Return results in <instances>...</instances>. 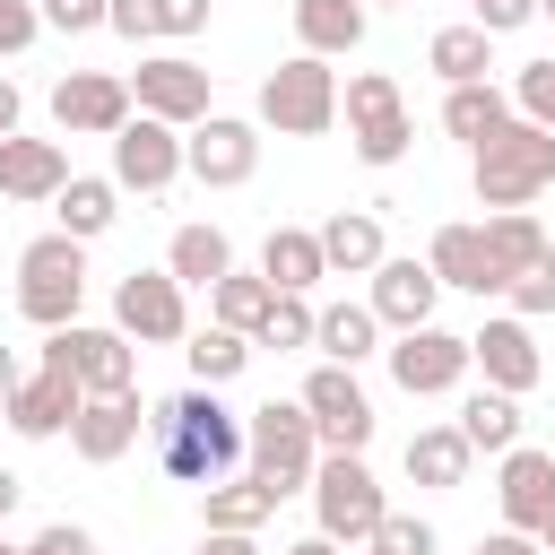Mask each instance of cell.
<instances>
[{
	"instance_id": "cell-31",
	"label": "cell",
	"mask_w": 555,
	"mask_h": 555,
	"mask_svg": "<svg viewBox=\"0 0 555 555\" xmlns=\"http://www.w3.org/2000/svg\"><path fill=\"white\" fill-rule=\"evenodd\" d=\"M486 243H494V260H503V286L529 269V260H546L555 243H546V225H538V208H494L486 217Z\"/></svg>"
},
{
	"instance_id": "cell-14",
	"label": "cell",
	"mask_w": 555,
	"mask_h": 555,
	"mask_svg": "<svg viewBox=\"0 0 555 555\" xmlns=\"http://www.w3.org/2000/svg\"><path fill=\"white\" fill-rule=\"evenodd\" d=\"M130 104L156 113V121H173V130H191V121H208V69L182 61V52H156V61H139Z\"/></svg>"
},
{
	"instance_id": "cell-40",
	"label": "cell",
	"mask_w": 555,
	"mask_h": 555,
	"mask_svg": "<svg viewBox=\"0 0 555 555\" xmlns=\"http://www.w3.org/2000/svg\"><path fill=\"white\" fill-rule=\"evenodd\" d=\"M364 546H373V555H434V529H425L416 512H382Z\"/></svg>"
},
{
	"instance_id": "cell-22",
	"label": "cell",
	"mask_w": 555,
	"mask_h": 555,
	"mask_svg": "<svg viewBox=\"0 0 555 555\" xmlns=\"http://www.w3.org/2000/svg\"><path fill=\"white\" fill-rule=\"evenodd\" d=\"M69 182V156H61V139H0V199H52Z\"/></svg>"
},
{
	"instance_id": "cell-17",
	"label": "cell",
	"mask_w": 555,
	"mask_h": 555,
	"mask_svg": "<svg viewBox=\"0 0 555 555\" xmlns=\"http://www.w3.org/2000/svg\"><path fill=\"white\" fill-rule=\"evenodd\" d=\"M130 442H139V390H87L78 416H69V451L95 460V468H113Z\"/></svg>"
},
{
	"instance_id": "cell-42",
	"label": "cell",
	"mask_w": 555,
	"mask_h": 555,
	"mask_svg": "<svg viewBox=\"0 0 555 555\" xmlns=\"http://www.w3.org/2000/svg\"><path fill=\"white\" fill-rule=\"evenodd\" d=\"M104 26L130 35V43H147L156 35V0H104Z\"/></svg>"
},
{
	"instance_id": "cell-8",
	"label": "cell",
	"mask_w": 555,
	"mask_h": 555,
	"mask_svg": "<svg viewBox=\"0 0 555 555\" xmlns=\"http://www.w3.org/2000/svg\"><path fill=\"white\" fill-rule=\"evenodd\" d=\"M113 330L139 338V347H173V338H191L182 278H173V269H130V278L113 286Z\"/></svg>"
},
{
	"instance_id": "cell-15",
	"label": "cell",
	"mask_w": 555,
	"mask_h": 555,
	"mask_svg": "<svg viewBox=\"0 0 555 555\" xmlns=\"http://www.w3.org/2000/svg\"><path fill=\"white\" fill-rule=\"evenodd\" d=\"M52 121L78 130V139H113V130L130 121V78H113V69H69V78L52 87Z\"/></svg>"
},
{
	"instance_id": "cell-41",
	"label": "cell",
	"mask_w": 555,
	"mask_h": 555,
	"mask_svg": "<svg viewBox=\"0 0 555 555\" xmlns=\"http://www.w3.org/2000/svg\"><path fill=\"white\" fill-rule=\"evenodd\" d=\"M43 35V9L35 0H0V52H26Z\"/></svg>"
},
{
	"instance_id": "cell-55",
	"label": "cell",
	"mask_w": 555,
	"mask_h": 555,
	"mask_svg": "<svg viewBox=\"0 0 555 555\" xmlns=\"http://www.w3.org/2000/svg\"><path fill=\"white\" fill-rule=\"evenodd\" d=\"M0 555H26V546H9V538H0Z\"/></svg>"
},
{
	"instance_id": "cell-49",
	"label": "cell",
	"mask_w": 555,
	"mask_h": 555,
	"mask_svg": "<svg viewBox=\"0 0 555 555\" xmlns=\"http://www.w3.org/2000/svg\"><path fill=\"white\" fill-rule=\"evenodd\" d=\"M17 494H26V477H17V468H0V520L17 512Z\"/></svg>"
},
{
	"instance_id": "cell-13",
	"label": "cell",
	"mask_w": 555,
	"mask_h": 555,
	"mask_svg": "<svg viewBox=\"0 0 555 555\" xmlns=\"http://www.w3.org/2000/svg\"><path fill=\"white\" fill-rule=\"evenodd\" d=\"M78 399H87V390H78V373H69V364H61L52 347H43V364H35V373H26L17 390H9V408H0V416H9V425H17L26 442H52V434H69Z\"/></svg>"
},
{
	"instance_id": "cell-27",
	"label": "cell",
	"mask_w": 555,
	"mask_h": 555,
	"mask_svg": "<svg viewBox=\"0 0 555 555\" xmlns=\"http://www.w3.org/2000/svg\"><path fill=\"white\" fill-rule=\"evenodd\" d=\"M295 43L304 52H356L364 43V0H295Z\"/></svg>"
},
{
	"instance_id": "cell-38",
	"label": "cell",
	"mask_w": 555,
	"mask_h": 555,
	"mask_svg": "<svg viewBox=\"0 0 555 555\" xmlns=\"http://www.w3.org/2000/svg\"><path fill=\"white\" fill-rule=\"evenodd\" d=\"M251 347H312V304H304V295H278Z\"/></svg>"
},
{
	"instance_id": "cell-4",
	"label": "cell",
	"mask_w": 555,
	"mask_h": 555,
	"mask_svg": "<svg viewBox=\"0 0 555 555\" xmlns=\"http://www.w3.org/2000/svg\"><path fill=\"white\" fill-rule=\"evenodd\" d=\"M78 304H87V243L78 234H35L17 251V312L35 330H61V321H78Z\"/></svg>"
},
{
	"instance_id": "cell-36",
	"label": "cell",
	"mask_w": 555,
	"mask_h": 555,
	"mask_svg": "<svg viewBox=\"0 0 555 555\" xmlns=\"http://www.w3.org/2000/svg\"><path fill=\"white\" fill-rule=\"evenodd\" d=\"M208 494V529H260L269 512H278V494L260 486V477H217V486H199Z\"/></svg>"
},
{
	"instance_id": "cell-53",
	"label": "cell",
	"mask_w": 555,
	"mask_h": 555,
	"mask_svg": "<svg viewBox=\"0 0 555 555\" xmlns=\"http://www.w3.org/2000/svg\"><path fill=\"white\" fill-rule=\"evenodd\" d=\"M538 546H546V555H555V520H546V529H538Z\"/></svg>"
},
{
	"instance_id": "cell-26",
	"label": "cell",
	"mask_w": 555,
	"mask_h": 555,
	"mask_svg": "<svg viewBox=\"0 0 555 555\" xmlns=\"http://www.w3.org/2000/svg\"><path fill=\"white\" fill-rule=\"evenodd\" d=\"M503 121H512V95H503L494 78H460V87L442 95V130H451V139H468V147H477V139H494Z\"/></svg>"
},
{
	"instance_id": "cell-25",
	"label": "cell",
	"mask_w": 555,
	"mask_h": 555,
	"mask_svg": "<svg viewBox=\"0 0 555 555\" xmlns=\"http://www.w3.org/2000/svg\"><path fill=\"white\" fill-rule=\"evenodd\" d=\"M468 460H477V451H468L460 425H416V434H408V486H434V494H442V486L468 477Z\"/></svg>"
},
{
	"instance_id": "cell-11",
	"label": "cell",
	"mask_w": 555,
	"mask_h": 555,
	"mask_svg": "<svg viewBox=\"0 0 555 555\" xmlns=\"http://www.w3.org/2000/svg\"><path fill=\"white\" fill-rule=\"evenodd\" d=\"M182 165H191L208 191H234V182L260 173V130L234 121V113H208V121H191V139H182Z\"/></svg>"
},
{
	"instance_id": "cell-16",
	"label": "cell",
	"mask_w": 555,
	"mask_h": 555,
	"mask_svg": "<svg viewBox=\"0 0 555 555\" xmlns=\"http://www.w3.org/2000/svg\"><path fill=\"white\" fill-rule=\"evenodd\" d=\"M43 347L78 373V390H130V373H139V356H130V338H121V330L61 321V330H43Z\"/></svg>"
},
{
	"instance_id": "cell-39",
	"label": "cell",
	"mask_w": 555,
	"mask_h": 555,
	"mask_svg": "<svg viewBox=\"0 0 555 555\" xmlns=\"http://www.w3.org/2000/svg\"><path fill=\"white\" fill-rule=\"evenodd\" d=\"M503 295H512V312H520V321H546V312H555V251H546V260H529Z\"/></svg>"
},
{
	"instance_id": "cell-51",
	"label": "cell",
	"mask_w": 555,
	"mask_h": 555,
	"mask_svg": "<svg viewBox=\"0 0 555 555\" xmlns=\"http://www.w3.org/2000/svg\"><path fill=\"white\" fill-rule=\"evenodd\" d=\"M17 382H26V373H17V356L0 347V408H9V390H17Z\"/></svg>"
},
{
	"instance_id": "cell-34",
	"label": "cell",
	"mask_w": 555,
	"mask_h": 555,
	"mask_svg": "<svg viewBox=\"0 0 555 555\" xmlns=\"http://www.w3.org/2000/svg\"><path fill=\"white\" fill-rule=\"evenodd\" d=\"M425 61H434L451 87H460V78H486V69H494V35H486L477 17H468V26H442V35L425 43Z\"/></svg>"
},
{
	"instance_id": "cell-6",
	"label": "cell",
	"mask_w": 555,
	"mask_h": 555,
	"mask_svg": "<svg viewBox=\"0 0 555 555\" xmlns=\"http://www.w3.org/2000/svg\"><path fill=\"white\" fill-rule=\"evenodd\" d=\"M304 494H312V512H321V538H338V546H364L373 520L390 512V503H382V477L364 468V451H321Z\"/></svg>"
},
{
	"instance_id": "cell-1",
	"label": "cell",
	"mask_w": 555,
	"mask_h": 555,
	"mask_svg": "<svg viewBox=\"0 0 555 555\" xmlns=\"http://www.w3.org/2000/svg\"><path fill=\"white\" fill-rule=\"evenodd\" d=\"M147 434H156V468H165L173 486H217V477H234V460H243V416H234L208 382L156 399V408H147Z\"/></svg>"
},
{
	"instance_id": "cell-23",
	"label": "cell",
	"mask_w": 555,
	"mask_h": 555,
	"mask_svg": "<svg viewBox=\"0 0 555 555\" xmlns=\"http://www.w3.org/2000/svg\"><path fill=\"white\" fill-rule=\"evenodd\" d=\"M312 234H321L330 278H373V269H382V251H390L373 208H338V217H330V225H312Z\"/></svg>"
},
{
	"instance_id": "cell-20",
	"label": "cell",
	"mask_w": 555,
	"mask_h": 555,
	"mask_svg": "<svg viewBox=\"0 0 555 555\" xmlns=\"http://www.w3.org/2000/svg\"><path fill=\"white\" fill-rule=\"evenodd\" d=\"M468 364L486 373V390H512V399L546 373V364H538V347H529V321H520V312H512V321H486V330L468 338Z\"/></svg>"
},
{
	"instance_id": "cell-7",
	"label": "cell",
	"mask_w": 555,
	"mask_h": 555,
	"mask_svg": "<svg viewBox=\"0 0 555 555\" xmlns=\"http://www.w3.org/2000/svg\"><path fill=\"white\" fill-rule=\"evenodd\" d=\"M338 113H347V139H356V156L364 165H399L408 156V104H399V78H382V69H356L347 78V95H338Z\"/></svg>"
},
{
	"instance_id": "cell-28",
	"label": "cell",
	"mask_w": 555,
	"mask_h": 555,
	"mask_svg": "<svg viewBox=\"0 0 555 555\" xmlns=\"http://www.w3.org/2000/svg\"><path fill=\"white\" fill-rule=\"evenodd\" d=\"M113 199H121V191H113L104 173H69V182L52 191V208H61V234H78V243H95V234H104V225L121 217Z\"/></svg>"
},
{
	"instance_id": "cell-48",
	"label": "cell",
	"mask_w": 555,
	"mask_h": 555,
	"mask_svg": "<svg viewBox=\"0 0 555 555\" xmlns=\"http://www.w3.org/2000/svg\"><path fill=\"white\" fill-rule=\"evenodd\" d=\"M199 555H260V546H251V529H208Z\"/></svg>"
},
{
	"instance_id": "cell-50",
	"label": "cell",
	"mask_w": 555,
	"mask_h": 555,
	"mask_svg": "<svg viewBox=\"0 0 555 555\" xmlns=\"http://www.w3.org/2000/svg\"><path fill=\"white\" fill-rule=\"evenodd\" d=\"M9 130H17V87L0 78V139H9Z\"/></svg>"
},
{
	"instance_id": "cell-2",
	"label": "cell",
	"mask_w": 555,
	"mask_h": 555,
	"mask_svg": "<svg viewBox=\"0 0 555 555\" xmlns=\"http://www.w3.org/2000/svg\"><path fill=\"white\" fill-rule=\"evenodd\" d=\"M243 460H251V477H260L278 503L304 494V486H312V460H321V434H312L304 399H269V408H251V416H243Z\"/></svg>"
},
{
	"instance_id": "cell-9",
	"label": "cell",
	"mask_w": 555,
	"mask_h": 555,
	"mask_svg": "<svg viewBox=\"0 0 555 555\" xmlns=\"http://www.w3.org/2000/svg\"><path fill=\"white\" fill-rule=\"evenodd\" d=\"M304 416H312L321 451H364V442H373V399H364L356 364H321V373L304 382Z\"/></svg>"
},
{
	"instance_id": "cell-24",
	"label": "cell",
	"mask_w": 555,
	"mask_h": 555,
	"mask_svg": "<svg viewBox=\"0 0 555 555\" xmlns=\"http://www.w3.org/2000/svg\"><path fill=\"white\" fill-rule=\"evenodd\" d=\"M260 278H269L278 295H312V286L330 278L321 234H312V225H269V243H260Z\"/></svg>"
},
{
	"instance_id": "cell-3",
	"label": "cell",
	"mask_w": 555,
	"mask_h": 555,
	"mask_svg": "<svg viewBox=\"0 0 555 555\" xmlns=\"http://www.w3.org/2000/svg\"><path fill=\"white\" fill-rule=\"evenodd\" d=\"M546 182H555V130L512 113L494 139H477V208H529Z\"/></svg>"
},
{
	"instance_id": "cell-19",
	"label": "cell",
	"mask_w": 555,
	"mask_h": 555,
	"mask_svg": "<svg viewBox=\"0 0 555 555\" xmlns=\"http://www.w3.org/2000/svg\"><path fill=\"white\" fill-rule=\"evenodd\" d=\"M425 269H434L442 286H460V295H503V260H494L486 225H442L434 251H425Z\"/></svg>"
},
{
	"instance_id": "cell-37",
	"label": "cell",
	"mask_w": 555,
	"mask_h": 555,
	"mask_svg": "<svg viewBox=\"0 0 555 555\" xmlns=\"http://www.w3.org/2000/svg\"><path fill=\"white\" fill-rule=\"evenodd\" d=\"M512 113L538 121V130H555V61H529V69L512 78Z\"/></svg>"
},
{
	"instance_id": "cell-47",
	"label": "cell",
	"mask_w": 555,
	"mask_h": 555,
	"mask_svg": "<svg viewBox=\"0 0 555 555\" xmlns=\"http://www.w3.org/2000/svg\"><path fill=\"white\" fill-rule=\"evenodd\" d=\"M477 555H546L529 529H494V538H477Z\"/></svg>"
},
{
	"instance_id": "cell-54",
	"label": "cell",
	"mask_w": 555,
	"mask_h": 555,
	"mask_svg": "<svg viewBox=\"0 0 555 555\" xmlns=\"http://www.w3.org/2000/svg\"><path fill=\"white\" fill-rule=\"evenodd\" d=\"M538 17H555V0H538Z\"/></svg>"
},
{
	"instance_id": "cell-46",
	"label": "cell",
	"mask_w": 555,
	"mask_h": 555,
	"mask_svg": "<svg viewBox=\"0 0 555 555\" xmlns=\"http://www.w3.org/2000/svg\"><path fill=\"white\" fill-rule=\"evenodd\" d=\"M26 555H95V538H87L78 520H52V529H43V538H35Z\"/></svg>"
},
{
	"instance_id": "cell-43",
	"label": "cell",
	"mask_w": 555,
	"mask_h": 555,
	"mask_svg": "<svg viewBox=\"0 0 555 555\" xmlns=\"http://www.w3.org/2000/svg\"><path fill=\"white\" fill-rule=\"evenodd\" d=\"M468 17H477L486 35H512V26H529V17H538V0H468Z\"/></svg>"
},
{
	"instance_id": "cell-45",
	"label": "cell",
	"mask_w": 555,
	"mask_h": 555,
	"mask_svg": "<svg viewBox=\"0 0 555 555\" xmlns=\"http://www.w3.org/2000/svg\"><path fill=\"white\" fill-rule=\"evenodd\" d=\"M43 26H61V35H87V26H104V0H43Z\"/></svg>"
},
{
	"instance_id": "cell-44",
	"label": "cell",
	"mask_w": 555,
	"mask_h": 555,
	"mask_svg": "<svg viewBox=\"0 0 555 555\" xmlns=\"http://www.w3.org/2000/svg\"><path fill=\"white\" fill-rule=\"evenodd\" d=\"M199 26H208V0H156V35L182 43V35H199Z\"/></svg>"
},
{
	"instance_id": "cell-10",
	"label": "cell",
	"mask_w": 555,
	"mask_h": 555,
	"mask_svg": "<svg viewBox=\"0 0 555 555\" xmlns=\"http://www.w3.org/2000/svg\"><path fill=\"white\" fill-rule=\"evenodd\" d=\"M182 173V130L156 113H130L113 130V191H165Z\"/></svg>"
},
{
	"instance_id": "cell-29",
	"label": "cell",
	"mask_w": 555,
	"mask_h": 555,
	"mask_svg": "<svg viewBox=\"0 0 555 555\" xmlns=\"http://www.w3.org/2000/svg\"><path fill=\"white\" fill-rule=\"evenodd\" d=\"M269 304H278V286H269L260 269H225V278L208 286V312H217L225 330H243V338H260V321H269Z\"/></svg>"
},
{
	"instance_id": "cell-18",
	"label": "cell",
	"mask_w": 555,
	"mask_h": 555,
	"mask_svg": "<svg viewBox=\"0 0 555 555\" xmlns=\"http://www.w3.org/2000/svg\"><path fill=\"white\" fill-rule=\"evenodd\" d=\"M494 494H503V529H529V538H538V529L555 520V451L512 442V451H503V486H494Z\"/></svg>"
},
{
	"instance_id": "cell-12",
	"label": "cell",
	"mask_w": 555,
	"mask_h": 555,
	"mask_svg": "<svg viewBox=\"0 0 555 555\" xmlns=\"http://www.w3.org/2000/svg\"><path fill=\"white\" fill-rule=\"evenodd\" d=\"M460 373H468V338H451V330H434V321L399 330V347H390V382H399L408 399H442V390H460Z\"/></svg>"
},
{
	"instance_id": "cell-5",
	"label": "cell",
	"mask_w": 555,
	"mask_h": 555,
	"mask_svg": "<svg viewBox=\"0 0 555 555\" xmlns=\"http://www.w3.org/2000/svg\"><path fill=\"white\" fill-rule=\"evenodd\" d=\"M260 121H269L278 139H321V130L338 121V69H330L321 52L278 61V69L260 78Z\"/></svg>"
},
{
	"instance_id": "cell-32",
	"label": "cell",
	"mask_w": 555,
	"mask_h": 555,
	"mask_svg": "<svg viewBox=\"0 0 555 555\" xmlns=\"http://www.w3.org/2000/svg\"><path fill=\"white\" fill-rule=\"evenodd\" d=\"M460 434H468V451H512L520 442V399L512 390H468L460 399Z\"/></svg>"
},
{
	"instance_id": "cell-33",
	"label": "cell",
	"mask_w": 555,
	"mask_h": 555,
	"mask_svg": "<svg viewBox=\"0 0 555 555\" xmlns=\"http://www.w3.org/2000/svg\"><path fill=\"white\" fill-rule=\"evenodd\" d=\"M165 269H173L182 286H217V278L234 269V243H225L217 225H182V234H173V251H165Z\"/></svg>"
},
{
	"instance_id": "cell-52",
	"label": "cell",
	"mask_w": 555,
	"mask_h": 555,
	"mask_svg": "<svg viewBox=\"0 0 555 555\" xmlns=\"http://www.w3.org/2000/svg\"><path fill=\"white\" fill-rule=\"evenodd\" d=\"M286 555H338V538H321V529H312V538H295Z\"/></svg>"
},
{
	"instance_id": "cell-35",
	"label": "cell",
	"mask_w": 555,
	"mask_h": 555,
	"mask_svg": "<svg viewBox=\"0 0 555 555\" xmlns=\"http://www.w3.org/2000/svg\"><path fill=\"white\" fill-rule=\"evenodd\" d=\"M182 356H191V382H208V390H217V382H234V373L251 364V338H243V330H225V321H208V330H191V347H182Z\"/></svg>"
},
{
	"instance_id": "cell-30",
	"label": "cell",
	"mask_w": 555,
	"mask_h": 555,
	"mask_svg": "<svg viewBox=\"0 0 555 555\" xmlns=\"http://www.w3.org/2000/svg\"><path fill=\"white\" fill-rule=\"evenodd\" d=\"M373 338H382L373 304H330V312H312V347H321L330 364H364V356H373Z\"/></svg>"
},
{
	"instance_id": "cell-21",
	"label": "cell",
	"mask_w": 555,
	"mask_h": 555,
	"mask_svg": "<svg viewBox=\"0 0 555 555\" xmlns=\"http://www.w3.org/2000/svg\"><path fill=\"white\" fill-rule=\"evenodd\" d=\"M434 295H442V278H434L425 260H390V251H382V269H373V321H382V330L434 321Z\"/></svg>"
}]
</instances>
